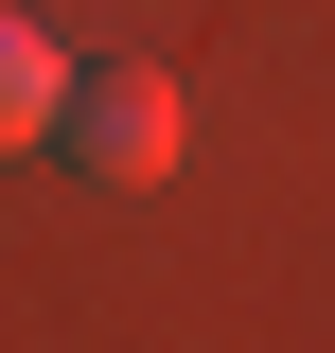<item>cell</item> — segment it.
Returning <instances> with one entry per match:
<instances>
[{"label":"cell","mask_w":335,"mask_h":353,"mask_svg":"<svg viewBox=\"0 0 335 353\" xmlns=\"http://www.w3.org/2000/svg\"><path fill=\"white\" fill-rule=\"evenodd\" d=\"M53 141H71L106 194H159V176H176V71H141V53H124V71H71Z\"/></svg>","instance_id":"6da1fadb"},{"label":"cell","mask_w":335,"mask_h":353,"mask_svg":"<svg viewBox=\"0 0 335 353\" xmlns=\"http://www.w3.org/2000/svg\"><path fill=\"white\" fill-rule=\"evenodd\" d=\"M53 106H71V53L0 0V159H18V141H53Z\"/></svg>","instance_id":"7a4b0ae2"}]
</instances>
